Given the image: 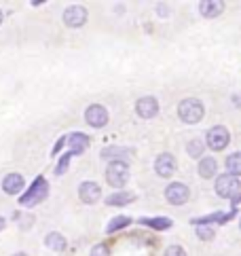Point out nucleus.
<instances>
[{
    "instance_id": "nucleus-11",
    "label": "nucleus",
    "mask_w": 241,
    "mask_h": 256,
    "mask_svg": "<svg viewBox=\"0 0 241 256\" xmlns=\"http://www.w3.org/2000/svg\"><path fill=\"white\" fill-rule=\"evenodd\" d=\"M154 170H156V174H159L161 178H170L172 174H174V170H176V159L172 157L170 152H163V154L156 157Z\"/></svg>"
},
{
    "instance_id": "nucleus-14",
    "label": "nucleus",
    "mask_w": 241,
    "mask_h": 256,
    "mask_svg": "<svg viewBox=\"0 0 241 256\" xmlns=\"http://www.w3.org/2000/svg\"><path fill=\"white\" fill-rule=\"evenodd\" d=\"M68 142H70V152L72 154H78L89 146V138L85 134H72L68 138Z\"/></svg>"
},
{
    "instance_id": "nucleus-18",
    "label": "nucleus",
    "mask_w": 241,
    "mask_h": 256,
    "mask_svg": "<svg viewBox=\"0 0 241 256\" xmlns=\"http://www.w3.org/2000/svg\"><path fill=\"white\" fill-rule=\"evenodd\" d=\"M134 201V193H127V190H123V193H112L106 197V204L108 206H127Z\"/></svg>"
},
{
    "instance_id": "nucleus-23",
    "label": "nucleus",
    "mask_w": 241,
    "mask_h": 256,
    "mask_svg": "<svg viewBox=\"0 0 241 256\" xmlns=\"http://www.w3.org/2000/svg\"><path fill=\"white\" fill-rule=\"evenodd\" d=\"M70 159H72V152H68V154H64V157L60 159V163H58V168H55V174L58 176H62L64 172L68 170V163H70Z\"/></svg>"
},
{
    "instance_id": "nucleus-8",
    "label": "nucleus",
    "mask_w": 241,
    "mask_h": 256,
    "mask_svg": "<svg viewBox=\"0 0 241 256\" xmlns=\"http://www.w3.org/2000/svg\"><path fill=\"white\" fill-rule=\"evenodd\" d=\"M165 197H168L170 204L174 206H182V204H186L188 197H190V190L180 184V182H174V184H170L168 188H165Z\"/></svg>"
},
{
    "instance_id": "nucleus-12",
    "label": "nucleus",
    "mask_w": 241,
    "mask_h": 256,
    "mask_svg": "<svg viewBox=\"0 0 241 256\" xmlns=\"http://www.w3.org/2000/svg\"><path fill=\"white\" fill-rule=\"evenodd\" d=\"M102 195V188L96 184V182H82L78 186V197L82 204H96Z\"/></svg>"
},
{
    "instance_id": "nucleus-30",
    "label": "nucleus",
    "mask_w": 241,
    "mask_h": 256,
    "mask_svg": "<svg viewBox=\"0 0 241 256\" xmlns=\"http://www.w3.org/2000/svg\"><path fill=\"white\" fill-rule=\"evenodd\" d=\"M15 256H28V254H24V252H22V254H15Z\"/></svg>"
},
{
    "instance_id": "nucleus-4",
    "label": "nucleus",
    "mask_w": 241,
    "mask_h": 256,
    "mask_svg": "<svg viewBox=\"0 0 241 256\" xmlns=\"http://www.w3.org/2000/svg\"><path fill=\"white\" fill-rule=\"evenodd\" d=\"M208 146L210 148H214V150H222L224 146H228V142H230V134H228V130L226 127H222V125H218V127H212V130L208 132Z\"/></svg>"
},
{
    "instance_id": "nucleus-20",
    "label": "nucleus",
    "mask_w": 241,
    "mask_h": 256,
    "mask_svg": "<svg viewBox=\"0 0 241 256\" xmlns=\"http://www.w3.org/2000/svg\"><path fill=\"white\" fill-rule=\"evenodd\" d=\"M226 168L230 172V176H239V174H241V154L239 152H233L226 159Z\"/></svg>"
},
{
    "instance_id": "nucleus-5",
    "label": "nucleus",
    "mask_w": 241,
    "mask_h": 256,
    "mask_svg": "<svg viewBox=\"0 0 241 256\" xmlns=\"http://www.w3.org/2000/svg\"><path fill=\"white\" fill-rule=\"evenodd\" d=\"M132 157L134 152L129 148H123V146H108V148L102 150V159H106L110 163H120V166H127Z\"/></svg>"
},
{
    "instance_id": "nucleus-17",
    "label": "nucleus",
    "mask_w": 241,
    "mask_h": 256,
    "mask_svg": "<svg viewBox=\"0 0 241 256\" xmlns=\"http://www.w3.org/2000/svg\"><path fill=\"white\" fill-rule=\"evenodd\" d=\"M44 244H47L49 250H55V252H62L64 248H66V240H64L62 233H49L47 237H44Z\"/></svg>"
},
{
    "instance_id": "nucleus-22",
    "label": "nucleus",
    "mask_w": 241,
    "mask_h": 256,
    "mask_svg": "<svg viewBox=\"0 0 241 256\" xmlns=\"http://www.w3.org/2000/svg\"><path fill=\"white\" fill-rule=\"evenodd\" d=\"M197 235H199V240H203V242L214 240V228L206 226V224H199V226H197Z\"/></svg>"
},
{
    "instance_id": "nucleus-19",
    "label": "nucleus",
    "mask_w": 241,
    "mask_h": 256,
    "mask_svg": "<svg viewBox=\"0 0 241 256\" xmlns=\"http://www.w3.org/2000/svg\"><path fill=\"white\" fill-rule=\"evenodd\" d=\"M140 222H142V224H148V226H152V228H159V231H165V228H170V226H172V220H170V218H142Z\"/></svg>"
},
{
    "instance_id": "nucleus-3",
    "label": "nucleus",
    "mask_w": 241,
    "mask_h": 256,
    "mask_svg": "<svg viewBox=\"0 0 241 256\" xmlns=\"http://www.w3.org/2000/svg\"><path fill=\"white\" fill-rule=\"evenodd\" d=\"M47 195H49V184H47V180L38 178L30 188H28V193L22 195L20 204L26 206V208H32V206H36V204H40V201L47 197Z\"/></svg>"
},
{
    "instance_id": "nucleus-29",
    "label": "nucleus",
    "mask_w": 241,
    "mask_h": 256,
    "mask_svg": "<svg viewBox=\"0 0 241 256\" xmlns=\"http://www.w3.org/2000/svg\"><path fill=\"white\" fill-rule=\"evenodd\" d=\"M2 20H4V15H2V11H0V24H2Z\"/></svg>"
},
{
    "instance_id": "nucleus-7",
    "label": "nucleus",
    "mask_w": 241,
    "mask_h": 256,
    "mask_svg": "<svg viewBox=\"0 0 241 256\" xmlns=\"http://www.w3.org/2000/svg\"><path fill=\"white\" fill-rule=\"evenodd\" d=\"M106 178L110 186H123L129 180V170L127 166H120V163H110L106 170Z\"/></svg>"
},
{
    "instance_id": "nucleus-13",
    "label": "nucleus",
    "mask_w": 241,
    "mask_h": 256,
    "mask_svg": "<svg viewBox=\"0 0 241 256\" xmlns=\"http://www.w3.org/2000/svg\"><path fill=\"white\" fill-rule=\"evenodd\" d=\"M2 188L8 195H17L24 188V176L22 174H8V176H4V180H2Z\"/></svg>"
},
{
    "instance_id": "nucleus-21",
    "label": "nucleus",
    "mask_w": 241,
    "mask_h": 256,
    "mask_svg": "<svg viewBox=\"0 0 241 256\" xmlns=\"http://www.w3.org/2000/svg\"><path fill=\"white\" fill-rule=\"evenodd\" d=\"M129 222H132V218H129V216H116V218H112V220L108 222L106 231L108 233H114V231H118V228H125Z\"/></svg>"
},
{
    "instance_id": "nucleus-6",
    "label": "nucleus",
    "mask_w": 241,
    "mask_h": 256,
    "mask_svg": "<svg viewBox=\"0 0 241 256\" xmlns=\"http://www.w3.org/2000/svg\"><path fill=\"white\" fill-rule=\"evenodd\" d=\"M87 22V11H85V6H80V4H72L68 6L66 11H64V24L70 26V28H80L82 24Z\"/></svg>"
},
{
    "instance_id": "nucleus-25",
    "label": "nucleus",
    "mask_w": 241,
    "mask_h": 256,
    "mask_svg": "<svg viewBox=\"0 0 241 256\" xmlns=\"http://www.w3.org/2000/svg\"><path fill=\"white\" fill-rule=\"evenodd\" d=\"M165 256H186V252H184L180 246H170V248L165 250Z\"/></svg>"
},
{
    "instance_id": "nucleus-1",
    "label": "nucleus",
    "mask_w": 241,
    "mask_h": 256,
    "mask_svg": "<svg viewBox=\"0 0 241 256\" xmlns=\"http://www.w3.org/2000/svg\"><path fill=\"white\" fill-rule=\"evenodd\" d=\"M216 193L222 199H230L237 206V199L241 193V182L237 176H230V174H222L216 178Z\"/></svg>"
},
{
    "instance_id": "nucleus-28",
    "label": "nucleus",
    "mask_w": 241,
    "mask_h": 256,
    "mask_svg": "<svg viewBox=\"0 0 241 256\" xmlns=\"http://www.w3.org/2000/svg\"><path fill=\"white\" fill-rule=\"evenodd\" d=\"M2 228H4V218L0 216V231H2Z\"/></svg>"
},
{
    "instance_id": "nucleus-16",
    "label": "nucleus",
    "mask_w": 241,
    "mask_h": 256,
    "mask_svg": "<svg viewBox=\"0 0 241 256\" xmlns=\"http://www.w3.org/2000/svg\"><path fill=\"white\" fill-rule=\"evenodd\" d=\"M222 2H216V0H203V2L199 4V11H201V15L203 17H216V15H220L222 13Z\"/></svg>"
},
{
    "instance_id": "nucleus-27",
    "label": "nucleus",
    "mask_w": 241,
    "mask_h": 256,
    "mask_svg": "<svg viewBox=\"0 0 241 256\" xmlns=\"http://www.w3.org/2000/svg\"><path fill=\"white\" fill-rule=\"evenodd\" d=\"M159 13H161V15H168V6H165V4H159Z\"/></svg>"
},
{
    "instance_id": "nucleus-26",
    "label": "nucleus",
    "mask_w": 241,
    "mask_h": 256,
    "mask_svg": "<svg viewBox=\"0 0 241 256\" xmlns=\"http://www.w3.org/2000/svg\"><path fill=\"white\" fill-rule=\"evenodd\" d=\"M91 256H108V248L104 244H98V246H94V250H91Z\"/></svg>"
},
{
    "instance_id": "nucleus-9",
    "label": "nucleus",
    "mask_w": 241,
    "mask_h": 256,
    "mask_svg": "<svg viewBox=\"0 0 241 256\" xmlns=\"http://www.w3.org/2000/svg\"><path fill=\"white\" fill-rule=\"evenodd\" d=\"M85 121L91 127H104L108 123V110H106L104 106H100V104L89 106L87 112H85Z\"/></svg>"
},
{
    "instance_id": "nucleus-2",
    "label": "nucleus",
    "mask_w": 241,
    "mask_h": 256,
    "mask_svg": "<svg viewBox=\"0 0 241 256\" xmlns=\"http://www.w3.org/2000/svg\"><path fill=\"white\" fill-rule=\"evenodd\" d=\"M203 112H206V108H203V104L199 102V100H194V98H186V100H182L180 106H178V114L184 123H199L201 118H203Z\"/></svg>"
},
{
    "instance_id": "nucleus-15",
    "label": "nucleus",
    "mask_w": 241,
    "mask_h": 256,
    "mask_svg": "<svg viewBox=\"0 0 241 256\" xmlns=\"http://www.w3.org/2000/svg\"><path fill=\"white\" fill-rule=\"evenodd\" d=\"M216 170H218L216 159L203 157V159L199 161V176H201V178H212V176L216 174Z\"/></svg>"
},
{
    "instance_id": "nucleus-10",
    "label": "nucleus",
    "mask_w": 241,
    "mask_h": 256,
    "mask_svg": "<svg viewBox=\"0 0 241 256\" xmlns=\"http://www.w3.org/2000/svg\"><path fill=\"white\" fill-rule=\"evenodd\" d=\"M136 112H138V116H142V118H152L156 112H159V102H156L154 98H150V96L140 98L136 102Z\"/></svg>"
},
{
    "instance_id": "nucleus-24",
    "label": "nucleus",
    "mask_w": 241,
    "mask_h": 256,
    "mask_svg": "<svg viewBox=\"0 0 241 256\" xmlns=\"http://www.w3.org/2000/svg\"><path fill=\"white\" fill-rule=\"evenodd\" d=\"M188 154L190 157H199V154L203 152V144H201V140H192L190 144H188Z\"/></svg>"
}]
</instances>
